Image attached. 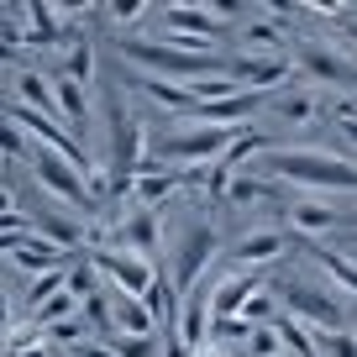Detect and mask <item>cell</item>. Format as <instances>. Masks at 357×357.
Returning a JSON list of instances; mask_svg holds the SVG:
<instances>
[{
    "label": "cell",
    "instance_id": "1",
    "mask_svg": "<svg viewBox=\"0 0 357 357\" xmlns=\"http://www.w3.org/2000/svg\"><path fill=\"white\" fill-rule=\"evenodd\" d=\"M263 174L279 184H300L305 195H357V158L326 153V147H305V153L263 147Z\"/></svg>",
    "mask_w": 357,
    "mask_h": 357
},
{
    "label": "cell",
    "instance_id": "2",
    "mask_svg": "<svg viewBox=\"0 0 357 357\" xmlns=\"http://www.w3.org/2000/svg\"><path fill=\"white\" fill-rule=\"evenodd\" d=\"M116 53H121L132 68H142V74L178 79V84H195V79H205V74H226L221 53L215 58L211 53H184V47H174V43H137V37H121Z\"/></svg>",
    "mask_w": 357,
    "mask_h": 357
},
{
    "label": "cell",
    "instance_id": "3",
    "mask_svg": "<svg viewBox=\"0 0 357 357\" xmlns=\"http://www.w3.org/2000/svg\"><path fill=\"white\" fill-rule=\"evenodd\" d=\"M215 247L221 242H215V226L205 215H190V221L178 226V242H163V252H174V273H168L174 294H190L205 279V268L215 263Z\"/></svg>",
    "mask_w": 357,
    "mask_h": 357
},
{
    "label": "cell",
    "instance_id": "4",
    "mask_svg": "<svg viewBox=\"0 0 357 357\" xmlns=\"http://www.w3.org/2000/svg\"><path fill=\"white\" fill-rule=\"evenodd\" d=\"M289 58H294V74H305V84L357 89V53H342V47L321 43V37H294Z\"/></svg>",
    "mask_w": 357,
    "mask_h": 357
},
{
    "label": "cell",
    "instance_id": "5",
    "mask_svg": "<svg viewBox=\"0 0 357 357\" xmlns=\"http://www.w3.org/2000/svg\"><path fill=\"white\" fill-rule=\"evenodd\" d=\"M32 178L43 184L53 200H63L68 211H79V215H95L100 205H95V195H89V184H84V168L79 163H68L63 153H53V147H32Z\"/></svg>",
    "mask_w": 357,
    "mask_h": 357
},
{
    "label": "cell",
    "instance_id": "6",
    "mask_svg": "<svg viewBox=\"0 0 357 357\" xmlns=\"http://www.w3.org/2000/svg\"><path fill=\"white\" fill-rule=\"evenodd\" d=\"M279 305L294 315V321L315 326V331H342V326H347L342 300L326 294V289H315V284H305V279H284L279 284Z\"/></svg>",
    "mask_w": 357,
    "mask_h": 357
},
{
    "label": "cell",
    "instance_id": "7",
    "mask_svg": "<svg viewBox=\"0 0 357 357\" xmlns=\"http://www.w3.org/2000/svg\"><path fill=\"white\" fill-rule=\"evenodd\" d=\"M226 74L236 79L242 89H252V95H273V89H284L294 79V58L289 53H231L226 58Z\"/></svg>",
    "mask_w": 357,
    "mask_h": 357
},
{
    "label": "cell",
    "instance_id": "8",
    "mask_svg": "<svg viewBox=\"0 0 357 357\" xmlns=\"http://www.w3.org/2000/svg\"><path fill=\"white\" fill-rule=\"evenodd\" d=\"M95 268H100V279H111L121 294H137V300H142V294L153 289V279L163 273L158 263L126 252V247H95Z\"/></svg>",
    "mask_w": 357,
    "mask_h": 357
},
{
    "label": "cell",
    "instance_id": "9",
    "mask_svg": "<svg viewBox=\"0 0 357 357\" xmlns=\"http://www.w3.org/2000/svg\"><path fill=\"white\" fill-rule=\"evenodd\" d=\"M284 221H289V231L300 236V242H315V236L336 231V226L347 221V211L336 205V195H300V200H289Z\"/></svg>",
    "mask_w": 357,
    "mask_h": 357
},
{
    "label": "cell",
    "instance_id": "10",
    "mask_svg": "<svg viewBox=\"0 0 357 357\" xmlns=\"http://www.w3.org/2000/svg\"><path fill=\"white\" fill-rule=\"evenodd\" d=\"M257 105H263V95L236 89V95H221V100H200L190 116H178V121H190V126H242V121L257 116Z\"/></svg>",
    "mask_w": 357,
    "mask_h": 357
},
{
    "label": "cell",
    "instance_id": "11",
    "mask_svg": "<svg viewBox=\"0 0 357 357\" xmlns=\"http://www.w3.org/2000/svg\"><path fill=\"white\" fill-rule=\"evenodd\" d=\"M300 242V236L284 226V231H252V236H242V242H231V268H268V263H279L289 247Z\"/></svg>",
    "mask_w": 357,
    "mask_h": 357
},
{
    "label": "cell",
    "instance_id": "12",
    "mask_svg": "<svg viewBox=\"0 0 357 357\" xmlns=\"http://www.w3.org/2000/svg\"><path fill=\"white\" fill-rule=\"evenodd\" d=\"M47 79H53V111H58V121H63L74 137H84V132H89V121H95V111H89V95H84L89 84L68 79L63 68H58V74H47Z\"/></svg>",
    "mask_w": 357,
    "mask_h": 357
},
{
    "label": "cell",
    "instance_id": "13",
    "mask_svg": "<svg viewBox=\"0 0 357 357\" xmlns=\"http://www.w3.org/2000/svg\"><path fill=\"white\" fill-rule=\"evenodd\" d=\"M126 84L132 89H142L153 105H163V111H174V116H190L195 111V95H190V84H178V79H158V74H126Z\"/></svg>",
    "mask_w": 357,
    "mask_h": 357
},
{
    "label": "cell",
    "instance_id": "14",
    "mask_svg": "<svg viewBox=\"0 0 357 357\" xmlns=\"http://www.w3.org/2000/svg\"><path fill=\"white\" fill-rule=\"evenodd\" d=\"M111 326L116 331H132V336H153L158 321L153 310H147V300H137V294H121L116 289V305H111Z\"/></svg>",
    "mask_w": 357,
    "mask_h": 357
},
{
    "label": "cell",
    "instance_id": "15",
    "mask_svg": "<svg viewBox=\"0 0 357 357\" xmlns=\"http://www.w3.org/2000/svg\"><path fill=\"white\" fill-rule=\"evenodd\" d=\"M305 247H310V257L321 263V273H326V279H331L336 289L347 294V300H357V263H352V257L331 252V247H315V242H305Z\"/></svg>",
    "mask_w": 357,
    "mask_h": 357
},
{
    "label": "cell",
    "instance_id": "16",
    "mask_svg": "<svg viewBox=\"0 0 357 357\" xmlns=\"http://www.w3.org/2000/svg\"><path fill=\"white\" fill-rule=\"evenodd\" d=\"M289 43H294V37L284 32V22H273V16L242 26V47H247V53H257V47H263V53H289Z\"/></svg>",
    "mask_w": 357,
    "mask_h": 357
},
{
    "label": "cell",
    "instance_id": "17",
    "mask_svg": "<svg viewBox=\"0 0 357 357\" xmlns=\"http://www.w3.org/2000/svg\"><path fill=\"white\" fill-rule=\"evenodd\" d=\"M32 231L43 236V242L63 247V252H79V247H84V226L68 221V215H32Z\"/></svg>",
    "mask_w": 357,
    "mask_h": 357
},
{
    "label": "cell",
    "instance_id": "18",
    "mask_svg": "<svg viewBox=\"0 0 357 357\" xmlns=\"http://www.w3.org/2000/svg\"><path fill=\"white\" fill-rule=\"evenodd\" d=\"M273 326H279V342H284L289 357H321V331H315V326L294 321V315H279Z\"/></svg>",
    "mask_w": 357,
    "mask_h": 357
},
{
    "label": "cell",
    "instance_id": "19",
    "mask_svg": "<svg viewBox=\"0 0 357 357\" xmlns=\"http://www.w3.org/2000/svg\"><path fill=\"white\" fill-rule=\"evenodd\" d=\"M16 100L22 105H32V111H47V116H58L53 111V79L47 74H37V68H16Z\"/></svg>",
    "mask_w": 357,
    "mask_h": 357
},
{
    "label": "cell",
    "instance_id": "20",
    "mask_svg": "<svg viewBox=\"0 0 357 357\" xmlns=\"http://www.w3.org/2000/svg\"><path fill=\"white\" fill-rule=\"evenodd\" d=\"M257 153H263V132H257L252 121H242V126L231 132V142H226V153L215 158V163H221L226 174H236V168H242L247 158H257Z\"/></svg>",
    "mask_w": 357,
    "mask_h": 357
},
{
    "label": "cell",
    "instance_id": "21",
    "mask_svg": "<svg viewBox=\"0 0 357 357\" xmlns=\"http://www.w3.org/2000/svg\"><path fill=\"white\" fill-rule=\"evenodd\" d=\"M273 111L284 116V121H294V126H305V121H315V95H310V84L305 89H273Z\"/></svg>",
    "mask_w": 357,
    "mask_h": 357
},
{
    "label": "cell",
    "instance_id": "22",
    "mask_svg": "<svg viewBox=\"0 0 357 357\" xmlns=\"http://www.w3.org/2000/svg\"><path fill=\"white\" fill-rule=\"evenodd\" d=\"M116 357H163V336H132V331H111L105 336Z\"/></svg>",
    "mask_w": 357,
    "mask_h": 357
},
{
    "label": "cell",
    "instance_id": "23",
    "mask_svg": "<svg viewBox=\"0 0 357 357\" xmlns=\"http://www.w3.org/2000/svg\"><path fill=\"white\" fill-rule=\"evenodd\" d=\"M236 315L252 321V326H273V321H279V294H268L263 284H257V289L242 300V310H236Z\"/></svg>",
    "mask_w": 357,
    "mask_h": 357
},
{
    "label": "cell",
    "instance_id": "24",
    "mask_svg": "<svg viewBox=\"0 0 357 357\" xmlns=\"http://www.w3.org/2000/svg\"><path fill=\"white\" fill-rule=\"evenodd\" d=\"M147 6H153V0H105V22H111L116 32H132V26L147 22Z\"/></svg>",
    "mask_w": 357,
    "mask_h": 357
},
{
    "label": "cell",
    "instance_id": "25",
    "mask_svg": "<svg viewBox=\"0 0 357 357\" xmlns=\"http://www.w3.org/2000/svg\"><path fill=\"white\" fill-rule=\"evenodd\" d=\"M43 336L58 347V352H68V347H79L89 336V321L84 315H68V321H53V326H43Z\"/></svg>",
    "mask_w": 357,
    "mask_h": 357
},
{
    "label": "cell",
    "instance_id": "26",
    "mask_svg": "<svg viewBox=\"0 0 357 357\" xmlns=\"http://www.w3.org/2000/svg\"><path fill=\"white\" fill-rule=\"evenodd\" d=\"M68 315H79V300H74L68 289H58L53 300H43L26 321H32V326H53V321H68Z\"/></svg>",
    "mask_w": 357,
    "mask_h": 357
},
{
    "label": "cell",
    "instance_id": "27",
    "mask_svg": "<svg viewBox=\"0 0 357 357\" xmlns=\"http://www.w3.org/2000/svg\"><path fill=\"white\" fill-rule=\"evenodd\" d=\"M0 158H32V137L0 111Z\"/></svg>",
    "mask_w": 357,
    "mask_h": 357
},
{
    "label": "cell",
    "instance_id": "28",
    "mask_svg": "<svg viewBox=\"0 0 357 357\" xmlns=\"http://www.w3.org/2000/svg\"><path fill=\"white\" fill-rule=\"evenodd\" d=\"M247 357H284V342H279V326H252L247 336Z\"/></svg>",
    "mask_w": 357,
    "mask_h": 357
},
{
    "label": "cell",
    "instance_id": "29",
    "mask_svg": "<svg viewBox=\"0 0 357 357\" xmlns=\"http://www.w3.org/2000/svg\"><path fill=\"white\" fill-rule=\"evenodd\" d=\"M63 74H68V79H79V84H89V79H95V47H89V43H74V47H68Z\"/></svg>",
    "mask_w": 357,
    "mask_h": 357
},
{
    "label": "cell",
    "instance_id": "30",
    "mask_svg": "<svg viewBox=\"0 0 357 357\" xmlns=\"http://www.w3.org/2000/svg\"><path fill=\"white\" fill-rule=\"evenodd\" d=\"M321 357H357V331L342 326V331H321Z\"/></svg>",
    "mask_w": 357,
    "mask_h": 357
},
{
    "label": "cell",
    "instance_id": "31",
    "mask_svg": "<svg viewBox=\"0 0 357 357\" xmlns=\"http://www.w3.org/2000/svg\"><path fill=\"white\" fill-rule=\"evenodd\" d=\"M16 321H22V315H16V305H11V289L0 284V342L11 336V326H16Z\"/></svg>",
    "mask_w": 357,
    "mask_h": 357
},
{
    "label": "cell",
    "instance_id": "32",
    "mask_svg": "<svg viewBox=\"0 0 357 357\" xmlns=\"http://www.w3.org/2000/svg\"><path fill=\"white\" fill-rule=\"evenodd\" d=\"M200 6L215 16V22H226V16H242V11H247V0H200Z\"/></svg>",
    "mask_w": 357,
    "mask_h": 357
},
{
    "label": "cell",
    "instance_id": "33",
    "mask_svg": "<svg viewBox=\"0 0 357 357\" xmlns=\"http://www.w3.org/2000/svg\"><path fill=\"white\" fill-rule=\"evenodd\" d=\"M68 352H74V357H116V352H111V342H95V336H84V342L68 347Z\"/></svg>",
    "mask_w": 357,
    "mask_h": 357
},
{
    "label": "cell",
    "instance_id": "34",
    "mask_svg": "<svg viewBox=\"0 0 357 357\" xmlns=\"http://www.w3.org/2000/svg\"><path fill=\"white\" fill-rule=\"evenodd\" d=\"M53 6V16H84V11H95V0H47Z\"/></svg>",
    "mask_w": 357,
    "mask_h": 357
},
{
    "label": "cell",
    "instance_id": "35",
    "mask_svg": "<svg viewBox=\"0 0 357 357\" xmlns=\"http://www.w3.org/2000/svg\"><path fill=\"white\" fill-rule=\"evenodd\" d=\"M263 6H268V16H273V22H289L300 0H263Z\"/></svg>",
    "mask_w": 357,
    "mask_h": 357
},
{
    "label": "cell",
    "instance_id": "36",
    "mask_svg": "<svg viewBox=\"0 0 357 357\" xmlns=\"http://www.w3.org/2000/svg\"><path fill=\"white\" fill-rule=\"evenodd\" d=\"M305 11H321V16H342L347 0H305Z\"/></svg>",
    "mask_w": 357,
    "mask_h": 357
},
{
    "label": "cell",
    "instance_id": "37",
    "mask_svg": "<svg viewBox=\"0 0 357 357\" xmlns=\"http://www.w3.org/2000/svg\"><path fill=\"white\" fill-rule=\"evenodd\" d=\"M26 236H32V231H0V257H11L16 247L26 242Z\"/></svg>",
    "mask_w": 357,
    "mask_h": 357
},
{
    "label": "cell",
    "instance_id": "38",
    "mask_svg": "<svg viewBox=\"0 0 357 357\" xmlns=\"http://www.w3.org/2000/svg\"><path fill=\"white\" fill-rule=\"evenodd\" d=\"M16 58H22V43H16V37H0V63H16Z\"/></svg>",
    "mask_w": 357,
    "mask_h": 357
},
{
    "label": "cell",
    "instance_id": "39",
    "mask_svg": "<svg viewBox=\"0 0 357 357\" xmlns=\"http://www.w3.org/2000/svg\"><path fill=\"white\" fill-rule=\"evenodd\" d=\"M16 211V195H11V178H0V215Z\"/></svg>",
    "mask_w": 357,
    "mask_h": 357
},
{
    "label": "cell",
    "instance_id": "40",
    "mask_svg": "<svg viewBox=\"0 0 357 357\" xmlns=\"http://www.w3.org/2000/svg\"><path fill=\"white\" fill-rule=\"evenodd\" d=\"M342 121V132H347V142H357V116H336Z\"/></svg>",
    "mask_w": 357,
    "mask_h": 357
},
{
    "label": "cell",
    "instance_id": "41",
    "mask_svg": "<svg viewBox=\"0 0 357 357\" xmlns=\"http://www.w3.org/2000/svg\"><path fill=\"white\" fill-rule=\"evenodd\" d=\"M0 37H16V43H22V32H16V22H0Z\"/></svg>",
    "mask_w": 357,
    "mask_h": 357
},
{
    "label": "cell",
    "instance_id": "42",
    "mask_svg": "<svg viewBox=\"0 0 357 357\" xmlns=\"http://www.w3.org/2000/svg\"><path fill=\"white\" fill-rule=\"evenodd\" d=\"M347 37H352V47H357V16H347Z\"/></svg>",
    "mask_w": 357,
    "mask_h": 357
},
{
    "label": "cell",
    "instance_id": "43",
    "mask_svg": "<svg viewBox=\"0 0 357 357\" xmlns=\"http://www.w3.org/2000/svg\"><path fill=\"white\" fill-rule=\"evenodd\" d=\"M342 226H347V231L357 236V211H347V221H342Z\"/></svg>",
    "mask_w": 357,
    "mask_h": 357
},
{
    "label": "cell",
    "instance_id": "44",
    "mask_svg": "<svg viewBox=\"0 0 357 357\" xmlns=\"http://www.w3.org/2000/svg\"><path fill=\"white\" fill-rule=\"evenodd\" d=\"M0 6H11V16H16V11H22V6H26V0H0Z\"/></svg>",
    "mask_w": 357,
    "mask_h": 357
},
{
    "label": "cell",
    "instance_id": "45",
    "mask_svg": "<svg viewBox=\"0 0 357 357\" xmlns=\"http://www.w3.org/2000/svg\"><path fill=\"white\" fill-rule=\"evenodd\" d=\"M168 6H200V0H168Z\"/></svg>",
    "mask_w": 357,
    "mask_h": 357
}]
</instances>
